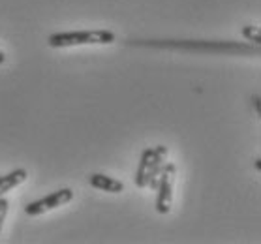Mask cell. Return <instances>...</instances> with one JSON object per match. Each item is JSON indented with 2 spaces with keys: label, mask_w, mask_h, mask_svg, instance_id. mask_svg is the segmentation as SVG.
I'll return each mask as SVG.
<instances>
[{
  "label": "cell",
  "mask_w": 261,
  "mask_h": 244,
  "mask_svg": "<svg viewBox=\"0 0 261 244\" xmlns=\"http://www.w3.org/2000/svg\"><path fill=\"white\" fill-rule=\"evenodd\" d=\"M115 34L111 30H75V32H57L47 38L51 47H71V45H103L113 43Z\"/></svg>",
  "instance_id": "cell-1"
},
{
  "label": "cell",
  "mask_w": 261,
  "mask_h": 244,
  "mask_svg": "<svg viewBox=\"0 0 261 244\" xmlns=\"http://www.w3.org/2000/svg\"><path fill=\"white\" fill-rule=\"evenodd\" d=\"M167 156L166 147H154V149H147L143 150L141 160H139V166H137L136 173V186L137 188H154L158 186V177H160V171L164 167V158Z\"/></svg>",
  "instance_id": "cell-2"
},
{
  "label": "cell",
  "mask_w": 261,
  "mask_h": 244,
  "mask_svg": "<svg viewBox=\"0 0 261 244\" xmlns=\"http://www.w3.org/2000/svg\"><path fill=\"white\" fill-rule=\"evenodd\" d=\"M175 171L177 167L173 164H164L158 177V201H156V210L160 214H167L171 210V201H173V179H175Z\"/></svg>",
  "instance_id": "cell-3"
},
{
  "label": "cell",
  "mask_w": 261,
  "mask_h": 244,
  "mask_svg": "<svg viewBox=\"0 0 261 244\" xmlns=\"http://www.w3.org/2000/svg\"><path fill=\"white\" fill-rule=\"evenodd\" d=\"M73 199V192L70 188H62L59 192H53L51 196L47 197H42V199H38L34 203H29L27 207H24V212L29 216H40L43 214L45 210H51V208H57L60 205H66V203H70Z\"/></svg>",
  "instance_id": "cell-4"
},
{
  "label": "cell",
  "mask_w": 261,
  "mask_h": 244,
  "mask_svg": "<svg viewBox=\"0 0 261 244\" xmlns=\"http://www.w3.org/2000/svg\"><path fill=\"white\" fill-rule=\"evenodd\" d=\"M89 182L92 188H98V190L109 192V194H120L124 190V184L120 180L113 179V177H106L101 173H94L89 177Z\"/></svg>",
  "instance_id": "cell-5"
},
{
  "label": "cell",
  "mask_w": 261,
  "mask_h": 244,
  "mask_svg": "<svg viewBox=\"0 0 261 244\" xmlns=\"http://www.w3.org/2000/svg\"><path fill=\"white\" fill-rule=\"evenodd\" d=\"M29 173L24 169H15V171L8 173L6 177H0V196H6L8 192H12L13 188H17L19 184H23L27 180Z\"/></svg>",
  "instance_id": "cell-6"
},
{
  "label": "cell",
  "mask_w": 261,
  "mask_h": 244,
  "mask_svg": "<svg viewBox=\"0 0 261 244\" xmlns=\"http://www.w3.org/2000/svg\"><path fill=\"white\" fill-rule=\"evenodd\" d=\"M243 34H244V38H248L250 42L261 43V32L257 26H244Z\"/></svg>",
  "instance_id": "cell-7"
},
{
  "label": "cell",
  "mask_w": 261,
  "mask_h": 244,
  "mask_svg": "<svg viewBox=\"0 0 261 244\" xmlns=\"http://www.w3.org/2000/svg\"><path fill=\"white\" fill-rule=\"evenodd\" d=\"M8 199L4 196H0V231H2V224L6 220V214H8Z\"/></svg>",
  "instance_id": "cell-8"
},
{
  "label": "cell",
  "mask_w": 261,
  "mask_h": 244,
  "mask_svg": "<svg viewBox=\"0 0 261 244\" xmlns=\"http://www.w3.org/2000/svg\"><path fill=\"white\" fill-rule=\"evenodd\" d=\"M252 101H254V107H255V111H257V115L261 113L259 111V96H254V98H252Z\"/></svg>",
  "instance_id": "cell-9"
},
{
  "label": "cell",
  "mask_w": 261,
  "mask_h": 244,
  "mask_svg": "<svg viewBox=\"0 0 261 244\" xmlns=\"http://www.w3.org/2000/svg\"><path fill=\"white\" fill-rule=\"evenodd\" d=\"M4 60H6V55L0 51V64H4Z\"/></svg>",
  "instance_id": "cell-10"
},
{
  "label": "cell",
  "mask_w": 261,
  "mask_h": 244,
  "mask_svg": "<svg viewBox=\"0 0 261 244\" xmlns=\"http://www.w3.org/2000/svg\"><path fill=\"white\" fill-rule=\"evenodd\" d=\"M255 169H261V160H255Z\"/></svg>",
  "instance_id": "cell-11"
}]
</instances>
